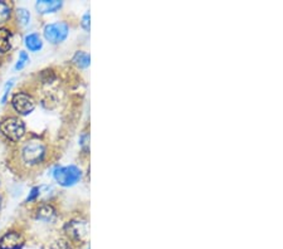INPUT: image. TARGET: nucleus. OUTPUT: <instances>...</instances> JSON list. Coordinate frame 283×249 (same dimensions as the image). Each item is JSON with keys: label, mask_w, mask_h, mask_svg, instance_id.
Here are the masks:
<instances>
[{"label": "nucleus", "mask_w": 283, "mask_h": 249, "mask_svg": "<svg viewBox=\"0 0 283 249\" xmlns=\"http://www.w3.org/2000/svg\"><path fill=\"white\" fill-rule=\"evenodd\" d=\"M45 156V145L40 140H28L21 147V160L29 166L38 165Z\"/></svg>", "instance_id": "f257e3e1"}, {"label": "nucleus", "mask_w": 283, "mask_h": 249, "mask_svg": "<svg viewBox=\"0 0 283 249\" xmlns=\"http://www.w3.org/2000/svg\"><path fill=\"white\" fill-rule=\"evenodd\" d=\"M62 6V1L58 0H39L35 4L38 13L40 14H47V13H53V11L58 10Z\"/></svg>", "instance_id": "6e6552de"}, {"label": "nucleus", "mask_w": 283, "mask_h": 249, "mask_svg": "<svg viewBox=\"0 0 283 249\" xmlns=\"http://www.w3.org/2000/svg\"><path fill=\"white\" fill-rule=\"evenodd\" d=\"M10 5L5 1H0V23L8 20L10 18Z\"/></svg>", "instance_id": "ddd939ff"}, {"label": "nucleus", "mask_w": 283, "mask_h": 249, "mask_svg": "<svg viewBox=\"0 0 283 249\" xmlns=\"http://www.w3.org/2000/svg\"><path fill=\"white\" fill-rule=\"evenodd\" d=\"M43 32H44V38L48 42L58 44V43L63 42L68 35V25L63 21H57V23L45 25Z\"/></svg>", "instance_id": "39448f33"}, {"label": "nucleus", "mask_w": 283, "mask_h": 249, "mask_svg": "<svg viewBox=\"0 0 283 249\" xmlns=\"http://www.w3.org/2000/svg\"><path fill=\"white\" fill-rule=\"evenodd\" d=\"M40 193V189L39 188H33L32 191H30L29 196L27 198V202H33V200H35V198H37L38 195H39Z\"/></svg>", "instance_id": "6ab92c4d"}, {"label": "nucleus", "mask_w": 283, "mask_h": 249, "mask_svg": "<svg viewBox=\"0 0 283 249\" xmlns=\"http://www.w3.org/2000/svg\"><path fill=\"white\" fill-rule=\"evenodd\" d=\"M64 231L69 238L76 242H86L90 238V226L85 219L71 220L66 224Z\"/></svg>", "instance_id": "7ed1b4c3"}, {"label": "nucleus", "mask_w": 283, "mask_h": 249, "mask_svg": "<svg viewBox=\"0 0 283 249\" xmlns=\"http://www.w3.org/2000/svg\"><path fill=\"white\" fill-rule=\"evenodd\" d=\"M24 246V238L18 232H8L0 238V249H20Z\"/></svg>", "instance_id": "0eeeda50"}, {"label": "nucleus", "mask_w": 283, "mask_h": 249, "mask_svg": "<svg viewBox=\"0 0 283 249\" xmlns=\"http://www.w3.org/2000/svg\"><path fill=\"white\" fill-rule=\"evenodd\" d=\"M54 179L62 186H72L81 179V170L74 165L54 170Z\"/></svg>", "instance_id": "20e7f679"}, {"label": "nucleus", "mask_w": 283, "mask_h": 249, "mask_svg": "<svg viewBox=\"0 0 283 249\" xmlns=\"http://www.w3.org/2000/svg\"><path fill=\"white\" fill-rule=\"evenodd\" d=\"M11 105L19 115H28L35 109V101L32 96L24 92L15 93L11 100Z\"/></svg>", "instance_id": "423d86ee"}, {"label": "nucleus", "mask_w": 283, "mask_h": 249, "mask_svg": "<svg viewBox=\"0 0 283 249\" xmlns=\"http://www.w3.org/2000/svg\"><path fill=\"white\" fill-rule=\"evenodd\" d=\"M25 45H27V48L30 52H38L39 49H42L43 42L42 39H40L39 34L32 33V34L25 37Z\"/></svg>", "instance_id": "9b49d317"}, {"label": "nucleus", "mask_w": 283, "mask_h": 249, "mask_svg": "<svg viewBox=\"0 0 283 249\" xmlns=\"http://www.w3.org/2000/svg\"><path fill=\"white\" fill-rule=\"evenodd\" d=\"M14 85V80H10L8 83L5 85V88H4V95H3V98H1V104H5L6 102V98H8V95H9V91L11 90V87H13Z\"/></svg>", "instance_id": "f3484780"}, {"label": "nucleus", "mask_w": 283, "mask_h": 249, "mask_svg": "<svg viewBox=\"0 0 283 249\" xmlns=\"http://www.w3.org/2000/svg\"><path fill=\"white\" fill-rule=\"evenodd\" d=\"M29 62V57H28L27 52L21 51L20 53H19V59H18V63H16L15 66V69L16 71H20V69H23L24 67H25V64Z\"/></svg>", "instance_id": "dca6fc26"}, {"label": "nucleus", "mask_w": 283, "mask_h": 249, "mask_svg": "<svg viewBox=\"0 0 283 249\" xmlns=\"http://www.w3.org/2000/svg\"><path fill=\"white\" fill-rule=\"evenodd\" d=\"M49 249H72V247L68 241L61 238V239H57V241H54L53 243L50 244Z\"/></svg>", "instance_id": "2eb2a0df"}, {"label": "nucleus", "mask_w": 283, "mask_h": 249, "mask_svg": "<svg viewBox=\"0 0 283 249\" xmlns=\"http://www.w3.org/2000/svg\"><path fill=\"white\" fill-rule=\"evenodd\" d=\"M16 18H18L20 25H27L30 20V14L27 9L19 8L18 10H16Z\"/></svg>", "instance_id": "4468645a"}, {"label": "nucleus", "mask_w": 283, "mask_h": 249, "mask_svg": "<svg viewBox=\"0 0 283 249\" xmlns=\"http://www.w3.org/2000/svg\"><path fill=\"white\" fill-rule=\"evenodd\" d=\"M0 207H1V196H0Z\"/></svg>", "instance_id": "412c9836"}, {"label": "nucleus", "mask_w": 283, "mask_h": 249, "mask_svg": "<svg viewBox=\"0 0 283 249\" xmlns=\"http://www.w3.org/2000/svg\"><path fill=\"white\" fill-rule=\"evenodd\" d=\"M88 141H90V136H88L87 133L82 135V137H81V146H82L85 150H87L88 148Z\"/></svg>", "instance_id": "aec40b11"}, {"label": "nucleus", "mask_w": 283, "mask_h": 249, "mask_svg": "<svg viewBox=\"0 0 283 249\" xmlns=\"http://www.w3.org/2000/svg\"><path fill=\"white\" fill-rule=\"evenodd\" d=\"M56 217V209L49 204H42L37 209V218L44 222H50Z\"/></svg>", "instance_id": "1a4fd4ad"}, {"label": "nucleus", "mask_w": 283, "mask_h": 249, "mask_svg": "<svg viewBox=\"0 0 283 249\" xmlns=\"http://www.w3.org/2000/svg\"><path fill=\"white\" fill-rule=\"evenodd\" d=\"M90 19H91L90 13H86L85 15H83L82 23L81 24H82V27L85 30H90Z\"/></svg>", "instance_id": "a211bd4d"}, {"label": "nucleus", "mask_w": 283, "mask_h": 249, "mask_svg": "<svg viewBox=\"0 0 283 249\" xmlns=\"http://www.w3.org/2000/svg\"><path fill=\"white\" fill-rule=\"evenodd\" d=\"M72 62H73L78 68H87L91 63V57L87 52L78 51L76 52V54H74L73 58H72Z\"/></svg>", "instance_id": "f8f14e48"}, {"label": "nucleus", "mask_w": 283, "mask_h": 249, "mask_svg": "<svg viewBox=\"0 0 283 249\" xmlns=\"http://www.w3.org/2000/svg\"><path fill=\"white\" fill-rule=\"evenodd\" d=\"M11 32L6 28H0V52L6 53L11 48Z\"/></svg>", "instance_id": "9d476101"}, {"label": "nucleus", "mask_w": 283, "mask_h": 249, "mask_svg": "<svg viewBox=\"0 0 283 249\" xmlns=\"http://www.w3.org/2000/svg\"><path fill=\"white\" fill-rule=\"evenodd\" d=\"M0 132L8 140L16 142L25 133V124L18 117H6L0 122Z\"/></svg>", "instance_id": "f03ea898"}]
</instances>
